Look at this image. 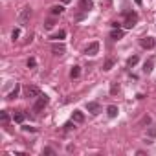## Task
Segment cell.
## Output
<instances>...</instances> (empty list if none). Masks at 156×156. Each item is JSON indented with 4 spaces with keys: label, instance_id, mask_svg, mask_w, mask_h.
<instances>
[{
    "label": "cell",
    "instance_id": "1",
    "mask_svg": "<svg viewBox=\"0 0 156 156\" xmlns=\"http://www.w3.org/2000/svg\"><path fill=\"white\" fill-rule=\"evenodd\" d=\"M48 101H50V99H48V96H46V94H44V96L41 94V96L37 98L35 105H33V110H35V112H41V110H42V108H44V107L48 105Z\"/></svg>",
    "mask_w": 156,
    "mask_h": 156
},
{
    "label": "cell",
    "instance_id": "2",
    "mask_svg": "<svg viewBox=\"0 0 156 156\" xmlns=\"http://www.w3.org/2000/svg\"><path fill=\"white\" fill-rule=\"evenodd\" d=\"M24 96L26 98H39L41 96V90L37 88V87H24Z\"/></svg>",
    "mask_w": 156,
    "mask_h": 156
},
{
    "label": "cell",
    "instance_id": "3",
    "mask_svg": "<svg viewBox=\"0 0 156 156\" xmlns=\"http://www.w3.org/2000/svg\"><path fill=\"white\" fill-rule=\"evenodd\" d=\"M125 17H127V20H125V28H132V26H136V22H138V15L132 11V13H125Z\"/></svg>",
    "mask_w": 156,
    "mask_h": 156
},
{
    "label": "cell",
    "instance_id": "4",
    "mask_svg": "<svg viewBox=\"0 0 156 156\" xmlns=\"http://www.w3.org/2000/svg\"><path fill=\"white\" fill-rule=\"evenodd\" d=\"M140 44H141V48H145V50H152V48L156 46V41H154L152 37H143V39L140 41Z\"/></svg>",
    "mask_w": 156,
    "mask_h": 156
},
{
    "label": "cell",
    "instance_id": "5",
    "mask_svg": "<svg viewBox=\"0 0 156 156\" xmlns=\"http://www.w3.org/2000/svg\"><path fill=\"white\" fill-rule=\"evenodd\" d=\"M98 51H99V42H96V41H94V42H90V44L87 46V50H85V53H87V55H96Z\"/></svg>",
    "mask_w": 156,
    "mask_h": 156
},
{
    "label": "cell",
    "instance_id": "6",
    "mask_svg": "<svg viewBox=\"0 0 156 156\" xmlns=\"http://www.w3.org/2000/svg\"><path fill=\"white\" fill-rule=\"evenodd\" d=\"M87 110H88L90 114H99V112H101V107H99V103H96V101H88V103H87Z\"/></svg>",
    "mask_w": 156,
    "mask_h": 156
},
{
    "label": "cell",
    "instance_id": "7",
    "mask_svg": "<svg viewBox=\"0 0 156 156\" xmlns=\"http://www.w3.org/2000/svg\"><path fill=\"white\" fill-rule=\"evenodd\" d=\"M51 51H53V55H62L66 51V48H64V44L55 42V44H51Z\"/></svg>",
    "mask_w": 156,
    "mask_h": 156
},
{
    "label": "cell",
    "instance_id": "8",
    "mask_svg": "<svg viewBox=\"0 0 156 156\" xmlns=\"http://www.w3.org/2000/svg\"><path fill=\"white\" fill-rule=\"evenodd\" d=\"M123 30H119V28H114L112 31H110V39L112 41H119V39H123Z\"/></svg>",
    "mask_w": 156,
    "mask_h": 156
},
{
    "label": "cell",
    "instance_id": "9",
    "mask_svg": "<svg viewBox=\"0 0 156 156\" xmlns=\"http://www.w3.org/2000/svg\"><path fill=\"white\" fill-rule=\"evenodd\" d=\"M72 119H73L75 123H83V121H85V114H83L81 110H73V114H72Z\"/></svg>",
    "mask_w": 156,
    "mask_h": 156
},
{
    "label": "cell",
    "instance_id": "10",
    "mask_svg": "<svg viewBox=\"0 0 156 156\" xmlns=\"http://www.w3.org/2000/svg\"><path fill=\"white\" fill-rule=\"evenodd\" d=\"M31 17V8H22V11H20V22H26L28 19Z\"/></svg>",
    "mask_w": 156,
    "mask_h": 156
},
{
    "label": "cell",
    "instance_id": "11",
    "mask_svg": "<svg viewBox=\"0 0 156 156\" xmlns=\"http://www.w3.org/2000/svg\"><path fill=\"white\" fill-rule=\"evenodd\" d=\"M79 8H81L83 11H90V9L94 8V2H92V0H81V2H79Z\"/></svg>",
    "mask_w": 156,
    "mask_h": 156
},
{
    "label": "cell",
    "instance_id": "12",
    "mask_svg": "<svg viewBox=\"0 0 156 156\" xmlns=\"http://www.w3.org/2000/svg\"><path fill=\"white\" fill-rule=\"evenodd\" d=\"M114 64H116V59L114 57H107L105 59V64H103V70H112Z\"/></svg>",
    "mask_w": 156,
    "mask_h": 156
},
{
    "label": "cell",
    "instance_id": "13",
    "mask_svg": "<svg viewBox=\"0 0 156 156\" xmlns=\"http://www.w3.org/2000/svg\"><path fill=\"white\" fill-rule=\"evenodd\" d=\"M79 75H81V68H79V66H73V68L70 70V77H72V79H77Z\"/></svg>",
    "mask_w": 156,
    "mask_h": 156
},
{
    "label": "cell",
    "instance_id": "14",
    "mask_svg": "<svg viewBox=\"0 0 156 156\" xmlns=\"http://www.w3.org/2000/svg\"><path fill=\"white\" fill-rule=\"evenodd\" d=\"M107 114H108V118H116V116H118V107H116V105H110V107L107 108Z\"/></svg>",
    "mask_w": 156,
    "mask_h": 156
},
{
    "label": "cell",
    "instance_id": "15",
    "mask_svg": "<svg viewBox=\"0 0 156 156\" xmlns=\"http://www.w3.org/2000/svg\"><path fill=\"white\" fill-rule=\"evenodd\" d=\"M152 64H154V61L149 59V61L143 64V72H145V73H151V72H152Z\"/></svg>",
    "mask_w": 156,
    "mask_h": 156
},
{
    "label": "cell",
    "instance_id": "16",
    "mask_svg": "<svg viewBox=\"0 0 156 156\" xmlns=\"http://www.w3.org/2000/svg\"><path fill=\"white\" fill-rule=\"evenodd\" d=\"M62 11H64L62 6H53V8H51V15H61Z\"/></svg>",
    "mask_w": 156,
    "mask_h": 156
},
{
    "label": "cell",
    "instance_id": "17",
    "mask_svg": "<svg viewBox=\"0 0 156 156\" xmlns=\"http://www.w3.org/2000/svg\"><path fill=\"white\" fill-rule=\"evenodd\" d=\"M19 90H20V87H19V85H15V88H13V92L8 96V99H15V98L19 96Z\"/></svg>",
    "mask_w": 156,
    "mask_h": 156
},
{
    "label": "cell",
    "instance_id": "18",
    "mask_svg": "<svg viewBox=\"0 0 156 156\" xmlns=\"http://www.w3.org/2000/svg\"><path fill=\"white\" fill-rule=\"evenodd\" d=\"M64 37H66V31H64V30H61V31H59V33H55L51 39H55V41H61V39H64Z\"/></svg>",
    "mask_w": 156,
    "mask_h": 156
},
{
    "label": "cell",
    "instance_id": "19",
    "mask_svg": "<svg viewBox=\"0 0 156 156\" xmlns=\"http://www.w3.org/2000/svg\"><path fill=\"white\" fill-rule=\"evenodd\" d=\"M138 64V55H132L129 61H127V66H136Z\"/></svg>",
    "mask_w": 156,
    "mask_h": 156
},
{
    "label": "cell",
    "instance_id": "20",
    "mask_svg": "<svg viewBox=\"0 0 156 156\" xmlns=\"http://www.w3.org/2000/svg\"><path fill=\"white\" fill-rule=\"evenodd\" d=\"M13 119H15L17 123H22V121H24V114H22V112H17V114H13Z\"/></svg>",
    "mask_w": 156,
    "mask_h": 156
},
{
    "label": "cell",
    "instance_id": "21",
    "mask_svg": "<svg viewBox=\"0 0 156 156\" xmlns=\"http://www.w3.org/2000/svg\"><path fill=\"white\" fill-rule=\"evenodd\" d=\"M0 119H2V123H8L9 121V114L6 110H2V112H0Z\"/></svg>",
    "mask_w": 156,
    "mask_h": 156
},
{
    "label": "cell",
    "instance_id": "22",
    "mask_svg": "<svg viewBox=\"0 0 156 156\" xmlns=\"http://www.w3.org/2000/svg\"><path fill=\"white\" fill-rule=\"evenodd\" d=\"M118 92H119V85L112 83V85H110V94H118Z\"/></svg>",
    "mask_w": 156,
    "mask_h": 156
},
{
    "label": "cell",
    "instance_id": "23",
    "mask_svg": "<svg viewBox=\"0 0 156 156\" xmlns=\"http://www.w3.org/2000/svg\"><path fill=\"white\" fill-rule=\"evenodd\" d=\"M73 127H75V121H73V119H72V121H68V123H66V125H64V130H72V129H73Z\"/></svg>",
    "mask_w": 156,
    "mask_h": 156
},
{
    "label": "cell",
    "instance_id": "24",
    "mask_svg": "<svg viewBox=\"0 0 156 156\" xmlns=\"http://www.w3.org/2000/svg\"><path fill=\"white\" fill-rule=\"evenodd\" d=\"M19 35H20V30H19V28H15V30H13V33H11L13 41H17V39H19Z\"/></svg>",
    "mask_w": 156,
    "mask_h": 156
},
{
    "label": "cell",
    "instance_id": "25",
    "mask_svg": "<svg viewBox=\"0 0 156 156\" xmlns=\"http://www.w3.org/2000/svg\"><path fill=\"white\" fill-rule=\"evenodd\" d=\"M35 66H37V61H35L33 57H31V59H28V68H35Z\"/></svg>",
    "mask_w": 156,
    "mask_h": 156
},
{
    "label": "cell",
    "instance_id": "26",
    "mask_svg": "<svg viewBox=\"0 0 156 156\" xmlns=\"http://www.w3.org/2000/svg\"><path fill=\"white\" fill-rule=\"evenodd\" d=\"M42 154H55V151H53L51 147H44V149H42Z\"/></svg>",
    "mask_w": 156,
    "mask_h": 156
},
{
    "label": "cell",
    "instance_id": "27",
    "mask_svg": "<svg viewBox=\"0 0 156 156\" xmlns=\"http://www.w3.org/2000/svg\"><path fill=\"white\" fill-rule=\"evenodd\" d=\"M44 26H46L48 30H50V28H53V20H46V24H44Z\"/></svg>",
    "mask_w": 156,
    "mask_h": 156
},
{
    "label": "cell",
    "instance_id": "28",
    "mask_svg": "<svg viewBox=\"0 0 156 156\" xmlns=\"http://www.w3.org/2000/svg\"><path fill=\"white\" fill-rule=\"evenodd\" d=\"M149 136H156V129H149Z\"/></svg>",
    "mask_w": 156,
    "mask_h": 156
},
{
    "label": "cell",
    "instance_id": "29",
    "mask_svg": "<svg viewBox=\"0 0 156 156\" xmlns=\"http://www.w3.org/2000/svg\"><path fill=\"white\" fill-rule=\"evenodd\" d=\"M61 2H62V4H70V2H72V0H61Z\"/></svg>",
    "mask_w": 156,
    "mask_h": 156
}]
</instances>
